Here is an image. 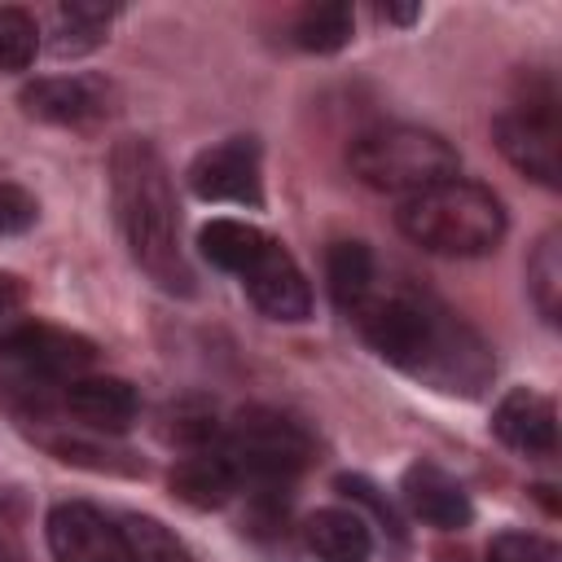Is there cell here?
I'll return each instance as SVG.
<instances>
[{"mask_svg": "<svg viewBox=\"0 0 562 562\" xmlns=\"http://www.w3.org/2000/svg\"><path fill=\"white\" fill-rule=\"evenodd\" d=\"M263 246H268V233H263V228H255V224H246V220H228V215L202 224V233H198L202 259L215 263L220 272H233V277H241V272L255 263V255H259Z\"/></svg>", "mask_w": 562, "mask_h": 562, "instance_id": "obj_19", "label": "cell"}, {"mask_svg": "<svg viewBox=\"0 0 562 562\" xmlns=\"http://www.w3.org/2000/svg\"><path fill=\"white\" fill-rule=\"evenodd\" d=\"M110 206L132 263L167 294H193V268L180 241V202L171 167L145 136H123L110 149Z\"/></svg>", "mask_w": 562, "mask_h": 562, "instance_id": "obj_2", "label": "cell"}, {"mask_svg": "<svg viewBox=\"0 0 562 562\" xmlns=\"http://www.w3.org/2000/svg\"><path fill=\"white\" fill-rule=\"evenodd\" d=\"M193 198L202 202H233V206H263V154L255 136H228L193 154L184 171Z\"/></svg>", "mask_w": 562, "mask_h": 562, "instance_id": "obj_8", "label": "cell"}, {"mask_svg": "<svg viewBox=\"0 0 562 562\" xmlns=\"http://www.w3.org/2000/svg\"><path fill=\"white\" fill-rule=\"evenodd\" d=\"M395 224L413 246H422L430 255L479 259L505 241L509 215H505V202L487 184L452 176L443 184H430V189L404 198L395 211Z\"/></svg>", "mask_w": 562, "mask_h": 562, "instance_id": "obj_3", "label": "cell"}, {"mask_svg": "<svg viewBox=\"0 0 562 562\" xmlns=\"http://www.w3.org/2000/svg\"><path fill=\"white\" fill-rule=\"evenodd\" d=\"M527 294L544 325L562 321V228H549L527 255Z\"/></svg>", "mask_w": 562, "mask_h": 562, "instance_id": "obj_20", "label": "cell"}, {"mask_svg": "<svg viewBox=\"0 0 562 562\" xmlns=\"http://www.w3.org/2000/svg\"><path fill=\"white\" fill-rule=\"evenodd\" d=\"M18 105L35 123L92 127V123H101V119L114 114L119 88L105 75H44V79H31L18 92Z\"/></svg>", "mask_w": 562, "mask_h": 562, "instance_id": "obj_10", "label": "cell"}, {"mask_svg": "<svg viewBox=\"0 0 562 562\" xmlns=\"http://www.w3.org/2000/svg\"><path fill=\"white\" fill-rule=\"evenodd\" d=\"M22 299H26L22 281H18L13 272H0V321H4V316H13V312L22 307Z\"/></svg>", "mask_w": 562, "mask_h": 562, "instance_id": "obj_28", "label": "cell"}, {"mask_svg": "<svg viewBox=\"0 0 562 562\" xmlns=\"http://www.w3.org/2000/svg\"><path fill=\"white\" fill-rule=\"evenodd\" d=\"M487 562H558V544L536 531H496L487 544Z\"/></svg>", "mask_w": 562, "mask_h": 562, "instance_id": "obj_24", "label": "cell"}, {"mask_svg": "<svg viewBox=\"0 0 562 562\" xmlns=\"http://www.w3.org/2000/svg\"><path fill=\"white\" fill-rule=\"evenodd\" d=\"M123 527H127V540H132L136 562H198V558L184 549V540H180L176 531H167L158 518L127 514Z\"/></svg>", "mask_w": 562, "mask_h": 562, "instance_id": "obj_23", "label": "cell"}, {"mask_svg": "<svg viewBox=\"0 0 562 562\" xmlns=\"http://www.w3.org/2000/svg\"><path fill=\"white\" fill-rule=\"evenodd\" d=\"M422 13V4H382L378 9V18H386V22H413Z\"/></svg>", "mask_w": 562, "mask_h": 562, "instance_id": "obj_29", "label": "cell"}, {"mask_svg": "<svg viewBox=\"0 0 562 562\" xmlns=\"http://www.w3.org/2000/svg\"><path fill=\"white\" fill-rule=\"evenodd\" d=\"M400 501L417 522H426L435 531H465L474 518V505H470V492L461 487V479L435 461H413L404 470Z\"/></svg>", "mask_w": 562, "mask_h": 562, "instance_id": "obj_13", "label": "cell"}, {"mask_svg": "<svg viewBox=\"0 0 562 562\" xmlns=\"http://www.w3.org/2000/svg\"><path fill=\"white\" fill-rule=\"evenodd\" d=\"M334 487H338L342 496H351V501H360V505H369V509H373V514L382 518V527H386L391 536H400V540H404V527H400V518H395V509H391V505H386V501L378 496V487H373V483H369L364 474H338V479H334Z\"/></svg>", "mask_w": 562, "mask_h": 562, "instance_id": "obj_26", "label": "cell"}, {"mask_svg": "<svg viewBox=\"0 0 562 562\" xmlns=\"http://www.w3.org/2000/svg\"><path fill=\"white\" fill-rule=\"evenodd\" d=\"M347 167L360 184L378 193L413 198L430 184L461 176V154L448 136L417 123H378L347 145Z\"/></svg>", "mask_w": 562, "mask_h": 562, "instance_id": "obj_4", "label": "cell"}, {"mask_svg": "<svg viewBox=\"0 0 562 562\" xmlns=\"http://www.w3.org/2000/svg\"><path fill=\"white\" fill-rule=\"evenodd\" d=\"M303 544L321 562H369L373 558V531H369V522L356 509H342V505H325V509L307 514Z\"/></svg>", "mask_w": 562, "mask_h": 562, "instance_id": "obj_16", "label": "cell"}, {"mask_svg": "<svg viewBox=\"0 0 562 562\" xmlns=\"http://www.w3.org/2000/svg\"><path fill=\"white\" fill-rule=\"evenodd\" d=\"M492 435L518 457L558 452V404L536 386H509L492 408Z\"/></svg>", "mask_w": 562, "mask_h": 562, "instance_id": "obj_12", "label": "cell"}, {"mask_svg": "<svg viewBox=\"0 0 562 562\" xmlns=\"http://www.w3.org/2000/svg\"><path fill=\"white\" fill-rule=\"evenodd\" d=\"M53 562H136L127 527L92 501H57L44 518Z\"/></svg>", "mask_w": 562, "mask_h": 562, "instance_id": "obj_9", "label": "cell"}, {"mask_svg": "<svg viewBox=\"0 0 562 562\" xmlns=\"http://www.w3.org/2000/svg\"><path fill=\"white\" fill-rule=\"evenodd\" d=\"M0 562H35L22 531H18V514L0 501Z\"/></svg>", "mask_w": 562, "mask_h": 562, "instance_id": "obj_27", "label": "cell"}, {"mask_svg": "<svg viewBox=\"0 0 562 562\" xmlns=\"http://www.w3.org/2000/svg\"><path fill=\"white\" fill-rule=\"evenodd\" d=\"M40 53V22L22 4H0V75H18Z\"/></svg>", "mask_w": 562, "mask_h": 562, "instance_id": "obj_22", "label": "cell"}, {"mask_svg": "<svg viewBox=\"0 0 562 562\" xmlns=\"http://www.w3.org/2000/svg\"><path fill=\"white\" fill-rule=\"evenodd\" d=\"M61 404L83 430H97V435H123L140 413L136 386L127 378H114V373L70 378L61 391Z\"/></svg>", "mask_w": 562, "mask_h": 562, "instance_id": "obj_14", "label": "cell"}, {"mask_svg": "<svg viewBox=\"0 0 562 562\" xmlns=\"http://www.w3.org/2000/svg\"><path fill=\"white\" fill-rule=\"evenodd\" d=\"M0 356L31 378L70 382L88 373V364L97 360V342L53 321H13L0 329Z\"/></svg>", "mask_w": 562, "mask_h": 562, "instance_id": "obj_7", "label": "cell"}, {"mask_svg": "<svg viewBox=\"0 0 562 562\" xmlns=\"http://www.w3.org/2000/svg\"><path fill=\"white\" fill-rule=\"evenodd\" d=\"M325 285H329L334 307L351 321L369 303V294L378 290V259H373V250L364 241H356V237L334 241L325 250Z\"/></svg>", "mask_w": 562, "mask_h": 562, "instance_id": "obj_17", "label": "cell"}, {"mask_svg": "<svg viewBox=\"0 0 562 562\" xmlns=\"http://www.w3.org/2000/svg\"><path fill=\"white\" fill-rule=\"evenodd\" d=\"M35 220H40L35 193L22 189V184H13V180H0V237H18V233H26Z\"/></svg>", "mask_w": 562, "mask_h": 562, "instance_id": "obj_25", "label": "cell"}, {"mask_svg": "<svg viewBox=\"0 0 562 562\" xmlns=\"http://www.w3.org/2000/svg\"><path fill=\"white\" fill-rule=\"evenodd\" d=\"M215 448L228 457L241 487H250V492H285L307 470V461L316 452L307 426L268 404H246L220 430Z\"/></svg>", "mask_w": 562, "mask_h": 562, "instance_id": "obj_5", "label": "cell"}, {"mask_svg": "<svg viewBox=\"0 0 562 562\" xmlns=\"http://www.w3.org/2000/svg\"><path fill=\"white\" fill-rule=\"evenodd\" d=\"M241 290L250 294V303L268 316V321H285L299 325L312 316V285L303 277V268L294 263V255L268 237V246L255 255V263L241 272Z\"/></svg>", "mask_w": 562, "mask_h": 562, "instance_id": "obj_11", "label": "cell"}, {"mask_svg": "<svg viewBox=\"0 0 562 562\" xmlns=\"http://www.w3.org/2000/svg\"><path fill=\"white\" fill-rule=\"evenodd\" d=\"M171 492L176 501H184L189 509H220L241 492L237 470L228 465V457L211 443V448H193L171 465Z\"/></svg>", "mask_w": 562, "mask_h": 562, "instance_id": "obj_15", "label": "cell"}, {"mask_svg": "<svg viewBox=\"0 0 562 562\" xmlns=\"http://www.w3.org/2000/svg\"><path fill=\"white\" fill-rule=\"evenodd\" d=\"M351 321L386 364L430 391L474 400L496 373V356L479 338V329H470L452 307H443L426 290H373Z\"/></svg>", "mask_w": 562, "mask_h": 562, "instance_id": "obj_1", "label": "cell"}, {"mask_svg": "<svg viewBox=\"0 0 562 562\" xmlns=\"http://www.w3.org/2000/svg\"><path fill=\"white\" fill-rule=\"evenodd\" d=\"M492 140L527 180L558 189L562 184V123H558V88L549 75H536L522 97L492 119Z\"/></svg>", "mask_w": 562, "mask_h": 562, "instance_id": "obj_6", "label": "cell"}, {"mask_svg": "<svg viewBox=\"0 0 562 562\" xmlns=\"http://www.w3.org/2000/svg\"><path fill=\"white\" fill-rule=\"evenodd\" d=\"M356 35V13L347 0H325V4H307L299 18H294V31L290 40L303 48V53H338L347 48Z\"/></svg>", "mask_w": 562, "mask_h": 562, "instance_id": "obj_21", "label": "cell"}, {"mask_svg": "<svg viewBox=\"0 0 562 562\" xmlns=\"http://www.w3.org/2000/svg\"><path fill=\"white\" fill-rule=\"evenodd\" d=\"M119 18V4L101 0H66L53 9V53L57 57H83L97 44L110 40V26Z\"/></svg>", "mask_w": 562, "mask_h": 562, "instance_id": "obj_18", "label": "cell"}]
</instances>
